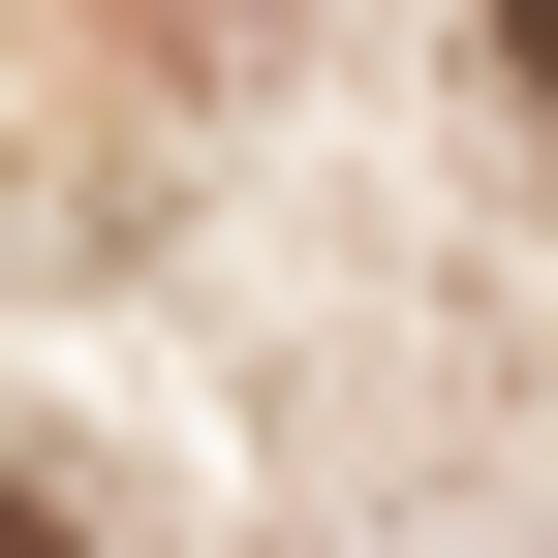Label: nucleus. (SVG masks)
I'll list each match as a JSON object with an SVG mask.
<instances>
[{"label": "nucleus", "instance_id": "1", "mask_svg": "<svg viewBox=\"0 0 558 558\" xmlns=\"http://www.w3.org/2000/svg\"><path fill=\"white\" fill-rule=\"evenodd\" d=\"M497 62H527V94H558V0H497Z\"/></svg>", "mask_w": 558, "mask_h": 558}, {"label": "nucleus", "instance_id": "2", "mask_svg": "<svg viewBox=\"0 0 558 558\" xmlns=\"http://www.w3.org/2000/svg\"><path fill=\"white\" fill-rule=\"evenodd\" d=\"M0 558H62V497H0Z\"/></svg>", "mask_w": 558, "mask_h": 558}]
</instances>
